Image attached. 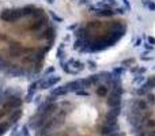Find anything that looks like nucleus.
Returning a JSON list of instances; mask_svg holds the SVG:
<instances>
[{"mask_svg": "<svg viewBox=\"0 0 155 136\" xmlns=\"http://www.w3.org/2000/svg\"><path fill=\"white\" fill-rule=\"evenodd\" d=\"M24 10H4L0 14V19L4 22H15L18 19H21L23 15H26L27 12H23Z\"/></svg>", "mask_w": 155, "mask_h": 136, "instance_id": "nucleus-1", "label": "nucleus"}, {"mask_svg": "<svg viewBox=\"0 0 155 136\" xmlns=\"http://www.w3.org/2000/svg\"><path fill=\"white\" fill-rule=\"evenodd\" d=\"M60 76L56 75H50V76H42V78L38 80V89L40 90H46V89H52L54 87L57 83L60 82Z\"/></svg>", "mask_w": 155, "mask_h": 136, "instance_id": "nucleus-2", "label": "nucleus"}, {"mask_svg": "<svg viewBox=\"0 0 155 136\" xmlns=\"http://www.w3.org/2000/svg\"><path fill=\"white\" fill-rule=\"evenodd\" d=\"M114 132H118V127L117 125H108V124H102L99 127V131H98V133L101 136H109Z\"/></svg>", "mask_w": 155, "mask_h": 136, "instance_id": "nucleus-3", "label": "nucleus"}, {"mask_svg": "<svg viewBox=\"0 0 155 136\" xmlns=\"http://www.w3.org/2000/svg\"><path fill=\"white\" fill-rule=\"evenodd\" d=\"M37 90H38V82H34V83H31V86L29 87V90H27L26 102H31L34 95H35V92H37Z\"/></svg>", "mask_w": 155, "mask_h": 136, "instance_id": "nucleus-4", "label": "nucleus"}, {"mask_svg": "<svg viewBox=\"0 0 155 136\" xmlns=\"http://www.w3.org/2000/svg\"><path fill=\"white\" fill-rule=\"evenodd\" d=\"M65 94H68V91H67V89H65L64 86H60V87H56V89H53L52 90V95H65Z\"/></svg>", "mask_w": 155, "mask_h": 136, "instance_id": "nucleus-5", "label": "nucleus"}, {"mask_svg": "<svg viewBox=\"0 0 155 136\" xmlns=\"http://www.w3.org/2000/svg\"><path fill=\"white\" fill-rule=\"evenodd\" d=\"M97 94L99 95V97H106V95L109 94V90H108V87L106 86H103V84H101V86H98L97 87Z\"/></svg>", "mask_w": 155, "mask_h": 136, "instance_id": "nucleus-6", "label": "nucleus"}, {"mask_svg": "<svg viewBox=\"0 0 155 136\" xmlns=\"http://www.w3.org/2000/svg\"><path fill=\"white\" fill-rule=\"evenodd\" d=\"M143 4L146 5V7L148 8L150 11H155V3H152L151 0H144V2H143Z\"/></svg>", "mask_w": 155, "mask_h": 136, "instance_id": "nucleus-7", "label": "nucleus"}, {"mask_svg": "<svg viewBox=\"0 0 155 136\" xmlns=\"http://www.w3.org/2000/svg\"><path fill=\"white\" fill-rule=\"evenodd\" d=\"M19 133H21L22 136H30L29 127H27V125H23V127L21 128V131H19Z\"/></svg>", "mask_w": 155, "mask_h": 136, "instance_id": "nucleus-8", "label": "nucleus"}, {"mask_svg": "<svg viewBox=\"0 0 155 136\" xmlns=\"http://www.w3.org/2000/svg\"><path fill=\"white\" fill-rule=\"evenodd\" d=\"M102 4H105L108 8H110V7H114V5H117V2H116V0H103Z\"/></svg>", "mask_w": 155, "mask_h": 136, "instance_id": "nucleus-9", "label": "nucleus"}, {"mask_svg": "<svg viewBox=\"0 0 155 136\" xmlns=\"http://www.w3.org/2000/svg\"><path fill=\"white\" fill-rule=\"evenodd\" d=\"M144 80V76H141V75H136V78L133 79V83H140V82H143Z\"/></svg>", "mask_w": 155, "mask_h": 136, "instance_id": "nucleus-10", "label": "nucleus"}, {"mask_svg": "<svg viewBox=\"0 0 155 136\" xmlns=\"http://www.w3.org/2000/svg\"><path fill=\"white\" fill-rule=\"evenodd\" d=\"M146 68H132V72H139V73H143V72H146Z\"/></svg>", "mask_w": 155, "mask_h": 136, "instance_id": "nucleus-11", "label": "nucleus"}, {"mask_svg": "<svg viewBox=\"0 0 155 136\" xmlns=\"http://www.w3.org/2000/svg\"><path fill=\"white\" fill-rule=\"evenodd\" d=\"M122 3H124V5H125V10L131 11V3H129V0H122Z\"/></svg>", "mask_w": 155, "mask_h": 136, "instance_id": "nucleus-12", "label": "nucleus"}, {"mask_svg": "<svg viewBox=\"0 0 155 136\" xmlns=\"http://www.w3.org/2000/svg\"><path fill=\"white\" fill-rule=\"evenodd\" d=\"M147 42H150L151 45H155V38L151 37V35H148V37H147Z\"/></svg>", "mask_w": 155, "mask_h": 136, "instance_id": "nucleus-13", "label": "nucleus"}, {"mask_svg": "<svg viewBox=\"0 0 155 136\" xmlns=\"http://www.w3.org/2000/svg\"><path fill=\"white\" fill-rule=\"evenodd\" d=\"M140 45H141V38H137L135 41V44H133V46H140Z\"/></svg>", "mask_w": 155, "mask_h": 136, "instance_id": "nucleus-14", "label": "nucleus"}, {"mask_svg": "<svg viewBox=\"0 0 155 136\" xmlns=\"http://www.w3.org/2000/svg\"><path fill=\"white\" fill-rule=\"evenodd\" d=\"M136 136H146V133H143V132H137V135Z\"/></svg>", "mask_w": 155, "mask_h": 136, "instance_id": "nucleus-15", "label": "nucleus"}, {"mask_svg": "<svg viewBox=\"0 0 155 136\" xmlns=\"http://www.w3.org/2000/svg\"><path fill=\"white\" fill-rule=\"evenodd\" d=\"M46 3H49V4H52V3H54V0H46Z\"/></svg>", "mask_w": 155, "mask_h": 136, "instance_id": "nucleus-16", "label": "nucleus"}, {"mask_svg": "<svg viewBox=\"0 0 155 136\" xmlns=\"http://www.w3.org/2000/svg\"><path fill=\"white\" fill-rule=\"evenodd\" d=\"M80 3H87V0H80Z\"/></svg>", "mask_w": 155, "mask_h": 136, "instance_id": "nucleus-17", "label": "nucleus"}]
</instances>
